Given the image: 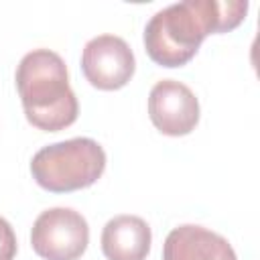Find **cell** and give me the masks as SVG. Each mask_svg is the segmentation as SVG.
<instances>
[{
	"mask_svg": "<svg viewBox=\"0 0 260 260\" xmlns=\"http://www.w3.org/2000/svg\"><path fill=\"white\" fill-rule=\"evenodd\" d=\"M136 69L134 53L122 37L98 35L85 43L81 53V71L85 79L104 91L124 87Z\"/></svg>",
	"mask_w": 260,
	"mask_h": 260,
	"instance_id": "5b68a950",
	"label": "cell"
},
{
	"mask_svg": "<svg viewBox=\"0 0 260 260\" xmlns=\"http://www.w3.org/2000/svg\"><path fill=\"white\" fill-rule=\"evenodd\" d=\"M16 256V236L12 225L0 217V260H14Z\"/></svg>",
	"mask_w": 260,
	"mask_h": 260,
	"instance_id": "9c48e42d",
	"label": "cell"
},
{
	"mask_svg": "<svg viewBox=\"0 0 260 260\" xmlns=\"http://www.w3.org/2000/svg\"><path fill=\"white\" fill-rule=\"evenodd\" d=\"M30 244L45 260H77L89 244V228L79 211L51 207L35 219Z\"/></svg>",
	"mask_w": 260,
	"mask_h": 260,
	"instance_id": "277c9868",
	"label": "cell"
},
{
	"mask_svg": "<svg viewBox=\"0 0 260 260\" xmlns=\"http://www.w3.org/2000/svg\"><path fill=\"white\" fill-rule=\"evenodd\" d=\"M248 12L246 0H183L150 16L144 28V49L160 67L189 63L211 32L236 28Z\"/></svg>",
	"mask_w": 260,
	"mask_h": 260,
	"instance_id": "6da1fadb",
	"label": "cell"
},
{
	"mask_svg": "<svg viewBox=\"0 0 260 260\" xmlns=\"http://www.w3.org/2000/svg\"><path fill=\"white\" fill-rule=\"evenodd\" d=\"M106 169V152L85 136L43 146L30 160L32 179L51 193H69L93 185Z\"/></svg>",
	"mask_w": 260,
	"mask_h": 260,
	"instance_id": "3957f363",
	"label": "cell"
},
{
	"mask_svg": "<svg viewBox=\"0 0 260 260\" xmlns=\"http://www.w3.org/2000/svg\"><path fill=\"white\" fill-rule=\"evenodd\" d=\"M162 260H238L232 244L195 223H185L169 232L162 244Z\"/></svg>",
	"mask_w": 260,
	"mask_h": 260,
	"instance_id": "52a82bcc",
	"label": "cell"
},
{
	"mask_svg": "<svg viewBox=\"0 0 260 260\" xmlns=\"http://www.w3.org/2000/svg\"><path fill=\"white\" fill-rule=\"evenodd\" d=\"M148 116L162 134L185 136L199 122V102L185 83L162 79L148 93Z\"/></svg>",
	"mask_w": 260,
	"mask_h": 260,
	"instance_id": "8992f818",
	"label": "cell"
},
{
	"mask_svg": "<svg viewBox=\"0 0 260 260\" xmlns=\"http://www.w3.org/2000/svg\"><path fill=\"white\" fill-rule=\"evenodd\" d=\"M152 234L138 215H116L102 230V252L108 260H146Z\"/></svg>",
	"mask_w": 260,
	"mask_h": 260,
	"instance_id": "ba28073f",
	"label": "cell"
},
{
	"mask_svg": "<svg viewBox=\"0 0 260 260\" xmlns=\"http://www.w3.org/2000/svg\"><path fill=\"white\" fill-rule=\"evenodd\" d=\"M16 89L26 120L45 132H59L77 120L79 104L69 85L67 65L55 51L35 49L16 67Z\"/></svg>",
	"mask_w": 260,
	"mask_h": 260,
	"instance_id": "7a4b0ae2",
	"label": "cell"
}]
</instances>
